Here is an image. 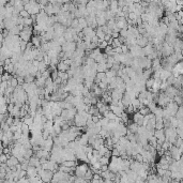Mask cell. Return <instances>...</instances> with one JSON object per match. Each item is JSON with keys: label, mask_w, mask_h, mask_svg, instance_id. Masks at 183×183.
I'll list each match as a JSON object with an SVG mask.
<instances>
[{"label": "cell", "mask_w": 183, "mask_h": 183, "mask_svg": "<svg viewBox=\"0 0 183 183\" xmlns=\"http://www.w3.org/2000/svg\"><path fill=\"white\" fill-rule=\"evenodd\" d=\"M88 170H89V167L87 163L78 164V165L76 166V168H75V176L77 178H85V176H86Z\"/></svg>", "instance_id": "cell-1"}, {"label": "cell", "mask_w": 183, "mask_h": 183, "mask_svg": "<svg viewBox=\"0 0 183 183\" xmlns=\"http://www.w3.org/2000/svg\"><path fill=\"white\" fill-rule=\"evenodd\" d=\"M143 120H145V117H143V116L140 114V112H135V114L133 115V123H136L137 125L143 126Z\"/></svg>", "instance_id": "cell-2"}, {"label": "cell", "mask_w": 183, "mask_h": 183, "mask_svg": "<svg viewBox=\"0 0 183 183\" xmlns=\"http://www.w3.org/2000/svg\"><path fill=\"white\" fill-rule=\"evenodd\" d=\"M109 109H110V112H112L117 117H119V118H121L122 114L124 112V109L120 108V107H118V106L110 105V104H109Z\"/></svg>", "instance_id": "cell-3"}, {"label": "cell", "mask_w": 183, "mask_h": 183, "mask_svg": "<svg viewBox=\"0 0 183 183\" xmlns=\"http://www.w3.org/2000/svg\"><path fill=\"white\" fill-rule=\"evenodd\" d=\"M20 162L18 161L17 157H15L12 155L11 157H10L9 160H8V162H6V165H8V167H10V168H13V167H16L17 165H19Z\"/></svg>", "instance_id": "cell-4"}, {"label": "cell", "mask_w": 183, "mask_h": 183, "mask_svg": "<svg viewBox=\"0 0 183 183\" xmlns=\"http://www.w3.org/2000/svg\"><path fill=\"white\" fill-rule=\"evenodd\" d=\"M37 176H39L37 174V169L35 168V167H32V166H30L28 169H27V178H33V177H37Z\"/></svg>", "instance_id": "cell-5"}, {"label": "cell", "mask_w": 183, "mask_h": 183, "mask_svg": "<svg viewBox=\"0 0 183 183\" xmlns=\"http://www.w3.org/2000/svg\"><path fill=\"white\" fill-rule=\"evenodd\" d=\"M57 70H58V72H68L70 70V66L66 64L63 61H60V62L58 63Z\"/></svg>", "instance_id": "cell-6"}, {"label": "cell", "mask_w": 183, "mask_h": 183, "mask_svg": "<svg viewBox=\"0 0 183 183\" xmlns=\"http://www.w3.org/2000/svg\"><path fill=\"white\" fill-rule=\"evenodd\" d=\"M97 73H106V72L108 71L107 64H106V63H97Z\"/></svg>", "instance_id": "cell-7"}, {"label": "cell", "mask_w": 183, "mask_h": 183, "mask_svg": "<svg viewBox=\"0 0 183 183\" xmlns=\"http://www.w3.org/2000/svg\"><path fill=\"white\" fill-rule=\"evenodd\" d=\"M89 115H91V116H100V109L97 108V105H92L90 106V109H89Z\"/></svg>", "instance_id": "cell-8"}, {"label": "cell", "mask_w": 183, "mask_h": 183, "mask_svg": "<svg viewBox=\"0 0 183 183\" xmlns=\"http://www.w3.org/2000/svg\"><path fill=\"white\" fill-rule=\"evenodd\" d=\"M61 165L66 166V167H69V168H76V166H77L78 164L76 161H66V162H63Z\"/></svg>", "instance_id": "cell-9"}, {"label": "cell", "mask_w": 183, "mask_h": 183, "mask_svg": "<svg viewBox=\"0 0 183 183\" xmlns=\"http://www.w3.org/2000/svg\"><path fill=\"white\" fill-rule=\"evenodd\" d=\"M129 131L133 134H137L138 133V130H139V125H137L136 123H130L129 124Z\"/></svg>", "instance_id": "cell-10"}, {"label": "cell", "mask_w": 183, "mask_h": 183, "mask_svg": "<svg viewBox=\"0 0 183 183\" xmlns=\"http://www.w3.org/2000/svg\"><path fill=\"white\" fill-rule=\"evenodd\" d=\"M95 32H97V37L100 39L101 41H104V39H105V35L106 33L102 30V27H97V29L95 30Z\"/></svg>", "instance_id": "cell-11"}, {"label": "cell", "mask_w": 183, "mask_h": 183, "mask_svg": "<svg viewBox=\"0 0 183 183\" xmlns=\"http://www.w3.org/2000/svg\"><path fill=\"white\" fill-rule=\"evenodd\" d=\"M138 112H140V114L143 115V117H146L147 115H149V114H151V112H150V109L148 108V106H143L141 108L138 110Z\"/></svg>", "instance_id": "cell-12"}, {"label": "cell", "mask_w": 183, "mask_h": 183, "mask_svg": "<svg viewBox=\"0 0 183 183\" xmlns=\"http://www.w3.org/2000/svg\"><path fill=\"white\" fill-rule=\"evenodd\" d=\"M47 68H48V66L44 61H41L40 64H39V72L40 73H44V72L47 71Z\"/></svg>", "instance_id": "cell-13"}, {"label": "cell", "mask_w": 183, "mask_h": 183, "mask_svg": "<svg viewBox=\"0 0 183 183\" xmlns=\"http://www.w3.org/2000/svg\"><path fill=\"white\" fill-rule=\"evenodd\" d=\"M59 78L62 79V81H66L70 79V76L68 74V72H59Z\"/></svg>", "instance_id": "cell-14"}, {"label": "cell", "mask_w": 183, "mask_h": 183, "mask_svg": "<svg viewBox=\"0 0 183 183\" xmlns=\"http://www.w3.org/2000/svg\"><path fill=\"white\" fill-rule=\"evenodd\" d=\"M93 176H94V172L92 171L91 169H89L88 171H87V174H86V176H85V180H87V181H91L92 179H93Z\"/></svg>", "instance_id": "cell-15"}, {"label": "cell", "mask_w": 183, "mask_h": 183, "mask_svg": "<svg viewBox=\"0 0 183 183\" xmlns=\"http://www.w3.org/2000/svg\"><path fill=\"white\" fill-rule=\"evenodd\" d=\"M100 163L102 164V166L109 165V163H110V159H108V157H106V156H102L100 159Z\"/></svg>", "instance_id": "cell-16"}, {"label": "cell", "mask_w": 183, "mask_h": 183, "mask_svg": "<svg viewBox=\"0 0 183 183\" xmlns=\"http://www.w3.org/2000/svg\"><path fill=\"white\" fill-rule=\"evenodd\" d=\"M122 45H123V44L121 43L119 39H114V41H112V48H117V47H121V46H122Z\"/></svg>", "instance_id": "cell-17"}, {"label": "cell", "mask_w": 183, "mask_h": 183, "mask_svg": "<svg viewBox=\"0 0 183 183\" xmlns=\"http://www.w3.org/2000/svg\"><path fill=\"white\" fill-rule=\"evenodd\" d=\"M19 16H20V17H23V18H29V17H31V15L29 14L28 11H26V10H23V11L20 12V13H19Z\"/></svg>", "instance_id": "cell-18"}, {"label": "cell", "mask_w": 183, "mask_h": 183, "mask_svg": "<svg viewBox=\"0 0 183 183\" xmlns=\"http://www.w3.org/2000/svg\"><path fill=\"white\" fill-rule=\"evenodd\" d=\"M112 155L115 157H120V151L118 150V149L114 148L112 149Z\"/></svg>", "instance_id": "cell-19"}, {"label": "cell", "mask_w": 183, "mask_h": 183, "mask_svg": "<svg viewBox=\"0 0 183 183\" xmlns=\"http://www.w3.org/2000/svg\"><path fill=\"white\" fill-rule=\"evenodd\" d=\"M16 183H30V181H29L28 178H22V179H19Z\"/></svg>", "instance_id": "cell-20"}]
</instances>
